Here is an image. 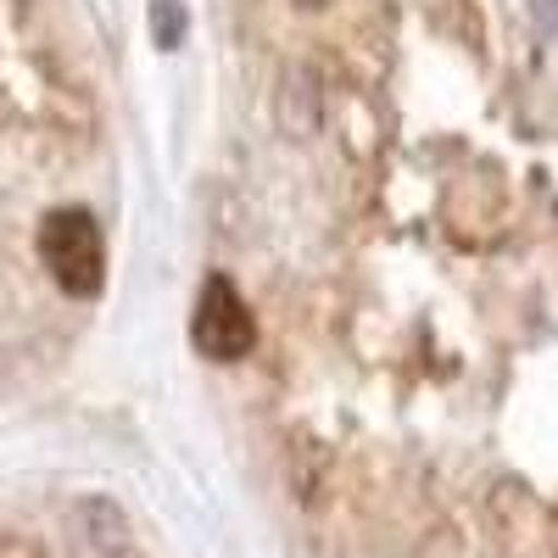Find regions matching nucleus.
I'll use <instances>...</instances> for the list:
<instances>
[{
    "label": "nucleus",
    "instance_id": "423d86ee",
    "mask_svg": "<svg viewBox=\"0 0 558 558\" xmlns=\"http://www.w3.org/2000/svg\"><path fill=\"white\" fill-rule=\"evenodd\" d=\"M536 17H542V23H553V28H558V0H542V7H536Z\"/></svg>",
    "mask_w": 558,
    "mask_h": 558
},
{
    "label": "nucleus",
    "instance_id": "39448f33",
    "mask_svg": "<svg viewBox=\"0 0 558 558\" xmlns=\"http://www.w3.org/2000/svg\"><path fill=\"white\" fill-rule=\"evenodd\" d=\"M0 558H39L28 542H0Z\"/></svg>",
    "mask_w": 558,
    "mask_h": 558
},
{
    "label": "nucleus",
    "instance_id": "f03ea898",
    "mask_svg": "<svg viewBox=\"0 0 558 558\" xmlns=\"http://www.w3.org/2000/svg\"><path fill=\"white\" fill-rule=\"evenodd\" d=\"M191 341H196V352L213 357V363H235V357L252 352V341H257V318H252L246 296L235 291V279L213 274L207 286H202L196 313H191Z\"/></svg>",
    "mask_w": 558,
    "mask_h": 558
},
{
    "label": "nucleus",
    "instance_id": "7ed1b4c3",
    "mask_svg": "<svg viewBox=\"0 0 558 558\" xmlns=\"http://www.w3.org/2000/svg\"><path fill=\"white\" fill-rule=\"evenodd\" d=\"M68 547H73V558H123L129 520L118 514V502L84 497L73 514H68Z\"/></svg>",
    "mask_w": 558,
    "mask_h": 558
},
{
    "label": "nucleus",
    "instance_id": "20e7f679",
    "mask_svg": "<svg viewBox=\"0 0 558 558\" xmlns=\"http://www.w3.org/2000/svg\"><path fill=\"white\" fill-rule=\"evenodd\" d=\"M151 23H157V45H162V51H173L179 34H184V12L173 7V0H151Z\"/></svg>",
    "mask_w": 558,
    "mask_h": 558
},
{
    "label": "nucleus",
    "instance_id": "f257e3e1",
    "mask_svg": "<svg viewBox=\"0 0 558 558\" xmlns=\"http://www.w3.org/2000/svg\"><path fill=\"white\" fill-rule=\"evenodd\" d=\"M39 263L51 268V279L89 302L101 291V279H107V241H101V223L89 218L84 207H57V213H45L39 223Z\"/></svg>",
    "mask_w": 558,
    "mask_h": 558
}]
</instances>
